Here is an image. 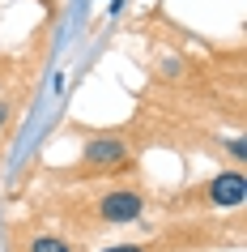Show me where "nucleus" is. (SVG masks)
<instances>
[{
	"instance_id": "nucleus-6",
	"label": "nucleus",
	"mask_w": 247,
	"mask_h": 252,
	"mask_svg": "<svg viewBox=\"0 0 247 252\" xmlns=\"http://www.w3.org/2000/svg\"><path fill=\"white\" fill-rule=\"evenodd\" d=\"M103 252H145L141 244H115V248H103Z\"/></svg>"
},
{
	"instance_id": "nucleus-5",
	"label": "nucleus",
	"mask_w": 247,
	"mask_h": 252,
	"mask_svg": "<svg viewBox=\"0 0 247 252\" xmlns=\"http://www.w3.org/2000/svg\"><path fill=\"white\" fill-rule=\"evenodd\" d=\"M226 150H230V158H239V162L247 158V141H243V137H234V141H230Z\"/></svg>"
},
{
	"instance_id": "nucleus-1",
	"label": "nucleus",
	"mask_w": 247,
	"mask_h": 252,
	"mask_svg": "<svg viewBox=\"0 0 247 252\" xmlns=\"http://www.w3.org/2000/svg\"><path fill=\"white\" fill-rule=\"evenodd\" d=\"M145 214V197L137 192V188H115V192H107L103 201H98V218L111 226H124V222H137Z\"/></svg>"
},
{
	"instance_id": "nucleus-2",
	"label": "nucleus",
	"mask_w": 247,
	"mask_h": 252,
	"mask_svg": "<svg viewBox=\"0 0 247 252\" xmlns=\"http://www.w3.org/2000/svg\"><path fill=\"white\" fill-rule=\"evenodd\" d=\"M81 162L94 167V171H115L128 162V141L124 137H90L81 146Z\"/></svg>"
},
{
	"instance_id": "nucleus-3",
	"label": "nucleus",
	"mask_w": 247,
	"mask_h": 252,
	"mask_svg": "<svg viewBox=\"0 0 247 252\" xmlns=\"http://www.w3.org/2000/svg\"><path fill=\"white\" fill-rule=\"evenodd\" d=\"M243 197H247V180H243L239 167H234V171H218L209 180V201H213L218 210H239Z\"/></svg>"
},
{
	"instance_id": "nucleus-4",
	"label": "nucleus",
	"mask_w": 247,
	"mask_h": 252,
	"mask_svg": "<svg viewBox=\"0 0 247 252\" xmlns=\"http://www.w3.org/2000/svg\"><path fill=\"white\" fill-rule=\"evenodd\" d=\"M26 252H73V244L60 239V235H30Z\"/></svg>"
},
{
	"instance_id": "nucleus-7",
	"label": "nucleus",
	"mask_w": 247,
	"mask_h": 252,
	"mask_svg": "<svg viewBox=\"0 0 247 252\" xmlns=\"http://www.w3.org/2000/svg\"><path fill=\"white\" fill-rule=\"evenodd\" d=\"M4 120H9V103H0V124H4Z\"/></svg>"
}]
</instances>
